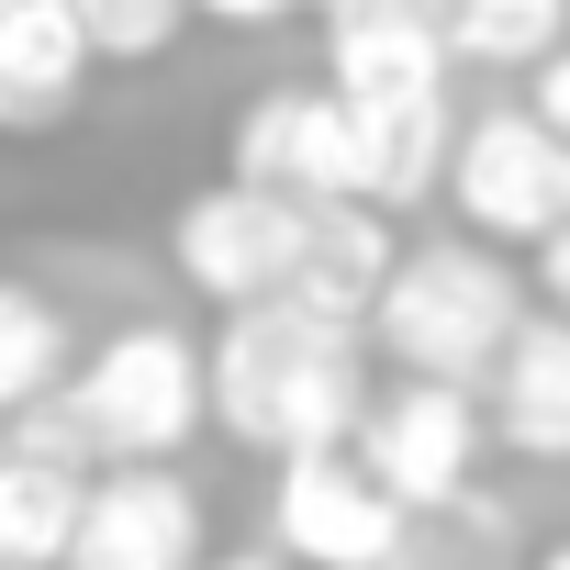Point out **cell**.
Segmentation results:
<instances>
[{"mask_svg": "<svg viewBox=\"0 0 570 570\" xmlns=\"http://www.w3.org/2000/svg\"><path fill=\"white\" fill-rule=\"evenodd\" d=\"M213 381V425L257 459H325L358 436L370 414V370H358V325L303 314V303H246L213 325L202 347Z\"/></svg>", "mask_w": 570, "mask_h": 570, "instance_id": "cell-1", "label": "cell"}, {"mask_svg": "<svg viewBox=\"0 0 570 570\" xmlns=\"http://www.w3.org/2000/svg\"><path fill=\"white\" fill-rule=\"evenodd\" d=\"M514 325H525V292H514L503 246H481V235L403 246L392 279H381V303H370V347L403 381H448V392L492 381V358L514 347Z\"/></svg>", "mask_w": 570, "mask_h": 570, "instance_id": "cell-2", "label": "cell"}, {"mask_svg": "<svg viewBox=\"0 0 570 570\" xmlns=\"http://www.w3.org/2000/svg\"><path fill=\"white\" fill-rule=\"evenodd\" d=\"M68 414H79L101 470H179V448L213 425L202 347L179 325H124L68 370Z\"/></svg>", "mask_w": 570, "mask_h": 570, "instance_id": "cell-3", "label": "cell"}, {"mask_svg": "<svg viewBox=\"0 0 570 570\" xmlns=\"http://www.w3.org/2000/svg\"><path fill=\"white\" fill-rule=\"evenodd\" d=\"M481 436H492L481 392L392 381V392H370V414H358L347 459H358L403 514H459V503H470V470H481Z\"/></svg>", "mask_w": 570, "mask_h": 570, "instance_id": "cell-4", "label": "cell"}, {"mask_svg": "<svg viewBox=\"0 0 570 570\" xmlns=\"http://www.w3.org/2000/svg\"><path fill=\"white\" fill-rule=\"evenodd\" d=\"M448 202H459V224H470L481 246H548V235L570 224V146H559L537 112L492 101V112L459 124Z\"/></svg>", "mask_w": 570, "mask_h": 570, "instance_id": "cell-5", "label": "cell"}, {"mask_svg": "<svg viewBox=\"0 0 570 570\" xmlns=\"http://www.w3.org/2000/svg\"><path fill=\"white\" fill-rule=\"evenodd\" d=\"M303 202H268V190H246V179H213V190H190L179 202V224H168V257H179V279L202 303H224V314H246V303H279L292 292V268H303Z\"/></svg>", "mask_w": 570, "mask_h": 570, "instance_id": "cell-6", "label": "cell"}, {"mask_svg": "<svg viewBox=\"0 0 570 570\" xmlns=\"http://www.w3.org/2000/svg\"><path fill=\"white\" fill-rule=\"evenodd\" d=\"M268 537H279V559H292V570H403L414 514H403L347 448H325V459H279Z\"/></svg>", "mask_w": 570, "mask_h": 570, "instance_id": "cell-7", "label": "cell"}, {"mask_svg": "<svg viewBox=\"0 0 570 570\" xmlns=\"http://www.w3.org/2000/svg\"><path fill=\"white\" fill-rule=\"evenodd\" d=\"M224 179L268 190V202H358V112L336 90H257L235 112V146H224Z\"/></svg>", "mask_w": 570, "mask_h": 570, "instance_id": "cell-8", "label": "cell"}, {"mask_svg": "<svg viewBox=\"0 0 570 570\" xmlns=\"http://www.w3.org/2000/svg\"><path fill=\"white\" fill-rule=\"evenodd\" d=\"M68 570H202V492L179 470H101Z\"/></svg>", "mask_w": 570, "mask_h": 570, "instance_id": "cell-9", "label": "cell"}, {"mask_svg": "<svg viewBox=\"0 0 570 570\" xmlns=\"http://www.w3.org/2000/svg\"><path fill=\"white\" fill-rule=\"evenodd\" d=\"M325 90L347 112H392V101H436L448 90V35L425 0H347L325 12Z\"/></svg>", "mask_w": 570, "mask_h": 570, "instance_id": "cell-10", "label": "cell"}, {"mask_svg": "<svg viewBox=\"0 0 570 570\" xmlns=\"http://www.w3.org/2000/svg\"><path fill=\"white\" fill-rule=\"evenodd\" d=\"M90 35L68 23V0H23L0 12V135H57L90 101Z\"/></svg>", "mask_w": 570, "mask_h": 570, "instance_id": "cell-11", "label": "cell"}, {"mask_svg": "<svg viewBox=\"0 0 570 570\" xmlns=\"http://www.w3.org/2000/svg\"><path fill=\"white\" fill-rule=\"evenodd\" d=\"M492 436L514 448V459H537V470H559L570 459V314H525L514 325V347L492 358Z\"/></svg>", "mask_w": 570, "mask_h": 570, "instance_id": "cell-12", "label": "cell"}, {"mask_svg": "<svg viewBox=\"0 0 570 570\" xmlns=\"http://www.w3.org/2000/svg\"><path fill=\"white\" fill-rule=\"evenodd\" d=\"M392 257H403L392 213H370V202H325V213L303 224V268H292V292H279V303L336 314V325H358V336H370V303H381Z\"/></svg>", "mask_w": 570, "mask_h": 570, "instance_id": "cell-13", "label": "cell"}, {"mask_svg": "<svg viewBox=\"0 0 570 570\" xmlns=\"http://www.w3.org/2000/svg\"><path fill=\"white\" fill-rule=\"evenodd\" d=\"M448 157H459L448 90H436V101L358 112V202H370V213H425V190H448Z\"/></svg>", "mask_w": 570, "mask_h": 570, "instance_id": "cell-14", "label": "cell"}, {"mask_svg": "<svg viewBox=\"0 0 570 570\" xmlns=\"http://www.w3.org/2000/svg\"><path fill=\"white\" fill-rule=\"evenodd\" d=\"M90 481L101 470H46V459L0 448V570H68V537H79Z\"/></svg>", "mask_w": 570, "mask_h": 570, "instance_id": "cell-15", "label": "cell"}, {"mask_svg": "<svg viewBox=\"0 0 570 570\" xmlns=\"http://www.w3.org/2000/svg\"><path fill=\"white\" fill-rule=\"evenodd\" d=\"M68 392V314L35 279H0V425Z\"/></svg>", "mask_w": 570, "mask_h": 570, "instance_id": "cell-16", "label": "cell"}, {"mask_svg": "<svg viewBox=\"0 0 570 570\" xmlns=\"http://www.w3.org/2000/svg\"><path fill=\"white\" fill-rule=\"evenodd\" d=\"M448 57H481V68H548L559 35H570V0H425Z\"/></svg>", "mask_w": 570, "mask_h": 570, "instance_id": "cell-17", "label": "cell"}, {"mask_svg": "<svg viewBox=\"0 0 570 570\" xmlns=\"http://www.w3.org/2000/svg\"><path fill=\"white\" fill-rule=\"evenodd\" d=\"M68 23L90 35L101 68H157L179 46V23H190V0H68Z\"/></svg>", "mask_w": 570, "mask_h": 570, "instance_id": "cell-18", "label": "cell"}, {"mask_svg": "<svg viewBox=\"0 0 570 570\" xmlns=\"http://www.w3.org/2000/svg\"><path fill=\"white\" fill-rule=\"evenodd\" d=\"M525 112H537V124H548V135L570 146V46H559V57L537 68V101H525Z\"/></svg>", "mask_w": 570, "mask_h": 570, "instance_id": "cell-19", "label": "cell"}, {"mask_svg": "<svg viewBox=\"0 0 570 570\" xmlns=\"http://www.w3.org/2000/svg\"><path fill=\"white\" fill-rule=\"evenodd\" d=\"M190 12H213V23H235V35H246V23H279V12H303V0H190Z\"/></svg>", "mask_w": 570, "mask_h": 570, "instance_id": "cell-20", "label": "cell"}, {"mask_svg": "<svg viewBox=\"0 0 570 570\" xmlns=\"http://www.w3.org/2000/svg\"><path fill=\"white\" fill-rule=\"evenodd\" d=\"M537 279H548V303H559V314H570V224H559V235H548V246H537Z\"/></svg>", "mask_w": 570, "mask_h": 570, "instance_id": "cell-21", "label": "cell"}, {"mask_svg": "<svg viewBox=\"0 0 570 570\" xmlns=\"http://www.w3.org/2000/svg\"><path fill=\"white\" fill-rule=\"evenodd\" d=\"M202 570H292L279 548H235V559H202Z\"/></svg>", "mask_w": 570, "mask_h": 570, "instance_id": "cell-22", "label": "cell"}, {"mask_svg": "<svg viewBox=\"0 0 570 570\" xmlns=\"http://www.w3.org/2000/svg\"><path fill=\"white\" fill-rule=\"evenodd\" d=\"M537 570H570V537H559V548H548V559H537Z\"/></svg>", "mask_w": 570, "mask_h": 570, "instance_id": "cell-23", "label": "cell"}, {"mask_svg": "<svg viewBox=\"0 0 570 570\" xmlns=\"http://www.w3.org/2000/svg\"><path fill=\"white\" fill-rule=\"evenodd\" d=\"M303 12H347V0H303Z\"/></svg>", "mask_w": 570, "mask_h": 570, "instance_id": "cell-24", "label": "cell"}, {"mask_svg": "<svg viewBox=\"0 0 570 570\" xmlns=\"http://www.w3.org/2000/svg\"><path fill=\"white\" fill-rule=\"evenodd\" d=\"M0 12H23V0H0Z\"/></svg>", "mask_w": 570, "mask_h": 570, "instance_id": "cell-25", "label": "cell"}]
</instances>
